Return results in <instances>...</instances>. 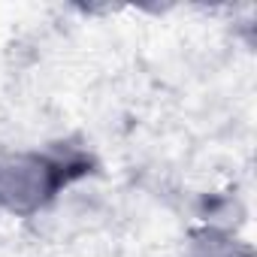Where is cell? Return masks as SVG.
I'll return each instance as SVG.
<instances>
[{
    "label": "cell",
    "mask_w": 257,
    "mask_h": 257,
    "mask_svg": "<svg viewBox=\"0 0 257 257\" xmlns=\"http://www.w3.org/2000/svg\"><path fill=\"white\" fill-rule=\"evenodd\" d=\"M79 173H85V161L73 155H10L0 161V209L31 215Z\"/></svg>",
    "instance_id": "obj_1"
},
{
    "label": "cell",
    "mask_w": 257,
    "mask_h": 257,
    "mask_svg": "<svg viewBox=\"0 0 257 257\" xmlns=\"http://www.w3.org/2000/svg\"><path fill=\"white\" fill-rule=\"evenodd\" d=\"M188 257H248V251H242V248H239L233 239H227V236L203 233V236L191 245Z\"/></svg>",
    "instance_id": "obj_2"
}]
</instances>
